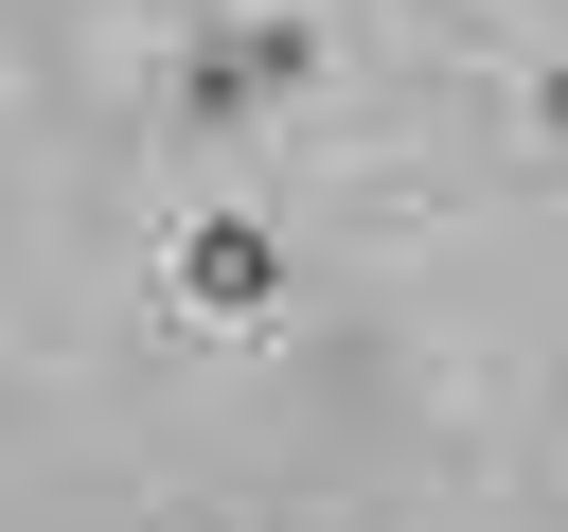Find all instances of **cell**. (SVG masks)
Segmentation results:
<instances>
[{
  "mask_svg": "<svg viewBox=\"0 0 568 532\" xmlns=\"http://www.w3.org/2000/svg\"><path fill=\"white\" fill-rule=\"evenodd\" d=\"M320 71H337V35H320L302 0H213V18L178 35V142H248V124L320 106Z\"/></svg>",
  "mask_w": 568,
  "mask_h": 532,
  "instance_id": "cell-1",
  "label": "cell"
},
{
  "mask_svg": "<svg viewBox=\"0 0 568 532\" xmlns=\"http://www.w3.org/2000/svg\"><path fill=\"white\" fill-rule=\"evenodd\" d=\"M160 301H178L195 337H266V319H284V231H266L248 195L178 213V248H160Z\"/></svg>",
  "mask_w": 568,
  "mask_h": 532,
  "instance_id": "cell-2",
  "label": "cell"
},
{
  "mask_svg": "<svg viewBox=\"0 0 568 532\" xmlns=\"http://www.w3.org/2000/svg\"><path fill=\"white\" fill-rule=\"evenodd\" d=\"M515 142H532V160H568V53H550V71H515Z\"/></svg>",
  "mask_w": 568,
  "mask_h": 532,
  "instance_id": "cell-3",
  "label": "cell"
},
{
  "mask_svg": "<svg viewBox=\"0 0 568 532\" xmlns=\"http://www.w3.org/2000/svg\"><path fill=\"white\" fill-rule=\"evenodd\" d=\"M178 532H248V514H178Z\"/></svg>",
  "mask_w": 568,
  "mask_h": 532,
  "instance_id": "cell-4",
  "label": "cell"
}]
</instances>
